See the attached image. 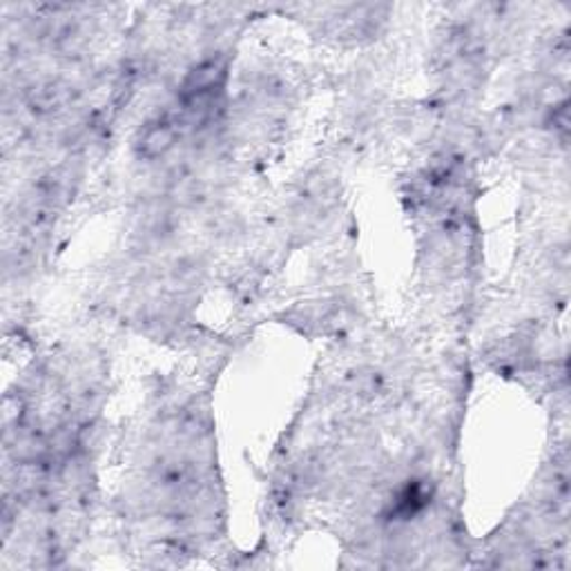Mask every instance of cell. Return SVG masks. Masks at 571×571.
Here are the masks:
<instances>
[{
  "instance_id": "obj_1",
  "label": "cell",
  "mask_w": 571,
  "mask_h": 571,
  "mask_svg": "<svg viewBox=\"0 0 571 571\" xmlns=\"http://www.w3.org/2000/svg\"><path fill=\"white\" fill-rule=\"evenodd\" d=\"M226 75H228V61L224 57L201 61L186 75L179 88L181 104L190 112L204 110V106L224 88Z\"/></svg>"
},
{
  "instance_id": "obj_2",
  "label": "cell",
  "mask_w": 571,
  "mask_h": 571,
  "mask_svg": "<svg viewBox=\"0 0 571 571\" xmlns=\"http://www.w3.org/2000/svg\"><path fill=\"white\" fill-rule=\"evenodd\" d=\"M179 139V130L170 119H155L146 124V128L139 132L135 150L146 161H157L166 157Z\"/></svg>"
}]
</instances>
